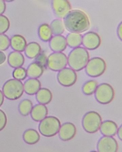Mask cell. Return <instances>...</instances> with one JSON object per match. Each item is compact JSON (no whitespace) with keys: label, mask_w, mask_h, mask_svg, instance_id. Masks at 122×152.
I'll return each instance as SVG.
<instances>
[{"label":"cell","mask_w":122,"mask_h":152,"mask_svg":"<svg viewBox=\"0 0 122 152\" xmlns=\"http://www.w3.org/2000/svg\"><path fill=\"white\" fill-rule=\"evenodd\" d=\"M64 19L65 28L71 33H81L87 31L90 27L87 15L79 10H71Z\"/></svg>","instance_id":"1"},{"label":"cell","mask_w":122,"mask_h":152,"mask_svg":"<svg viewBox=\"0 0 122 152\" xmlns=\"http://www.w3.org/2000/svg\"><path fill=\"white\" fill-rule=\"evenodd\" d=\"M90 59L89 52L82 47L74 48L69 53L68 64L71 69L79 72L86 66Z\"/></svg>","instance_id":"2"},{"label":"cell","mask_w":122,"mask_h":152,"mask_svg":"<svg viewBox=\"0 0 122 152\" xmlns=\"http://www.w3.org/2000/svg\"><path fill=\"white\" fill-rule=\"evenodd\" d=\"M24 92L23 83L16 79H11L7 81L2 88L4 96L10 100L18 99L22 96Z\"/></svg>","instance_id":"3"},{"label":"cell","mask_w":122,"mask_h":152,"mask_svg":"<svg viewBox=\"0 0 122 152\" xmlns=\"http://www.w3.org/2000/svg\"><path fill=\"white\" fill-rule=\"evenodd\" d=\"M61 123L57 117L53 116L46 117L41 121L39 129L42 135L46 137L55 136L59 131Z\"/></svg>","instance_id":"4"},{"label":"cell","mask_w":122,"mask_h":152,"mask_svg":"<svg viewBox=\"0 0 122 152\" xmlns=\"http://www.w3.org/2000/svg\"><path fill=\"white\" fill-rule=\"evenodd\" d=\"M102 119L99 114L94 111L86 113L82 121L83 127L88 133H94L97 132L100 128Z\"/></svg>","instance_id":"5"},{"label":"cell","mask_w":122,"mask_h":152,"mask_svg":"<svg viewBox=\"0 0 122 152\" xmlns=\"http://www.w3.org/2000/svg\"><path fill=\"white\" fill-rule=\"evenodd\" d=\"M115 91L108 83H102L99 85L95 92V97L98 103L102 104H109L113 100Z\"/></svg>","instance_id":"6"},{"label":"cell","mask_w":122,"mask_h":152,"mask_svg":"<svg viewBox=\"0 0 122 152\" xmlns=\"http://www.w3.org/2000/svg\"><path fill=\"white\" fill-rule=\"evenodd\" d=\"M106 69V62L100 57H94L90 59L85 66L86 74L91 77L101 76L104 73Z\"/></svg>","instance_id":"7"},{"label":"cell","mask_w":122,"mask_h":152,"mask_svg":"<svg viewBox=\"0 0 122 152\" xmlns=\"http://www.w3.org/2000/svg\"><path fill=\"white\" fill-rule=\"evenodd\" d=\"M68 64V57L62 52H54L49 56L47 66L50 70L59 72L65 68Z\"/></svg>","instance_id":"8"},{"label":"cell","mask_w":122,"mask_h":152,"mask_svg":"<svg viewBox=\"0 0 122 152\" xmlns=\"http://www.w3.org/2000/svg\"><path fill=\"white\" fill-rule=\"evenodd\" d=\"M57 77L60 84L64 87L73 86L77 80V75L75 71L68 67L59 71Z\"/></svg>","instance_id":"9"},{"label":"cell","mask_w":122,"mask_h":152,"mask_svg":"<svg viewBox=\"0 0 122 152\" xmlns=\"http://www.w3.org/2000/svg\"><path fill=\"white\" fill-rule=\"evenodd\" d=\"M52 8L55 15L60 19L65 18L72 9L70 2L67 0H53Z\"/></svg>","instance_id":"10"},{"label":"cell","mask_w":122,"mask_h":152,"mask_svg":"<svg viewBox=\"0 0 122 152\" xmlns=\"http://www.w3.org/2000/svg\"><path fill=\"white\" fill-rule=\"evenodd\" d=\"M97 149L98 152H117L118 144L114 138L105 136L98 142Z\"/></svg>","instance_id":"11"},{"label":"cell","mask_w":122,"mask_h":152,"mask_svg":"<svg viewBox=\"0 0 122 152\" xmlns=\"http://www.w3.org/2000/svg\"><path fill=\"white\" fill-rule=\"evenodd\" d=\"M101 43L100 37L94 32H89L83 36L82 44L86 49L94 50L99 47Z\"/></svg>","instance_id":"12"},{"label":"cell","mask_w":122,"mask_h":152,"mask_svg":"<svg viewBox=\"0 0 122 152\" xmlns=\"http://www.w3.org/2000/svg\"><path fill=\"white\" fill-rule=\"evenodd\" d=\"M75 125L70 122L65 123L61 125L59 131L60 138L63 141H68L73 139L76 134Z\"/></svg>","instance_id":"13"},{"label":"cell","mask_w":122,"mask_h":152,"mask_svg":"<svg viewBox=\"0 0 122 152\" xmlns=\"http://www.w3.org/2000/svg\"><path fill=\"white\" fill-rule=\"evenodd\" d=\"M66 38L61 35H55L49 41V46L52 51L55 52H61L66 48Z\"/></svg>","instance_id":"14"},{"label":"cell","mask_w":122,"mask_h":152,"mask_svg":"<svg viewBox=\"0 0 122 152\" xmlns=\"http://www.w3.org/2000/svg\"><path fill=\"white\" fill-rule=\"evenodd\" d=\"M118 127L116 124L112 121H106L101 123L100 130L102 135L105 137H112L117 132Z\"/></svg>","instance_id":"15"},{"label":"cell","mask_w":122,"mask_h":152,"mask_svg":"<svg viewBox=\"0 0 122 152\" xmlns=\"http://www.w3.org/2000/svg\"><path fill=\"white\" fill-rule=\"evenodd\" d=\"M48 114V108L46 106L38 104L35 106L31 113L32 119L35 121H40L47 117Z\"/></svg>","instance_id":"16"},{"label":"cell","mask_w":122,"mask_h":152,"mask_svg":"<svg viewBox=\"0 0 122 152\" xmlns=\"http://www.w3.org/2000/svg\"><path fill=\"white\" fill-rule=\"evenodd\" d=\"M41 87L40 82L37 79H30L27 80L24 85V91L29 95L36 94Z\"/></svg>","instance_id":"17"},{"label":"cell","mask_w":122,"mask_h":152,"mask_svg":"<svg viewBox=\"0 0 122 152\" xmlns=\"http://www.w3.org/2000/svg\"><path fill=\"white\" fill-rule=\"evenodd\" d=\"M10 45L15 51L23 52L24 51L27 43L24 37L21 35H14L10 40Z\"/></svg>","instance_id":"18"},{"label":"cell","mask_w":122,"mask_h":152,"mask_svg":"<svg viewBox=\"0 0 122 152\" xmlns=\"http://www.w3.org/2000/svg\"><path fill=\"white\" fill-rule=\"evenodd\" d=\"M24 55L17 51H13L10 53L8 57V63L13 68L21 67L24 65Z\"/></svg>","instance_id":"19"},{"label":"cell","mask_w":122,"mask_h":152,"mask_svg":"<svg viewBox=\"0 0 122 152\" xmlns=\"http://www.w3.org/2000/svg\"><path fill=\"white\" fill-rule=\"evenodd\" d=\"M43 71L44 68L42 66L36 62H34L28 66L26 73L27 76L31 79H37L42 75Z\"/></svg>","instance_id":"20"},{"label":"cell","mask_w":122,"mask_h":152,"mask_svg":"<svg viewBox=\"0 0 122 152\" xmlns=\"http://www.w3.org/2000/svg\"><path fill=\"white\" fill-rule=\"evenodd\" d=\"M37 101L41 104H48L52 100V95L51 91L46 88H40L36 94Z\"/></svg>","instance_id":"21"},{"label":"cell","mask_w":122,"mask_h":152,"mask_svg":"<svg viewBox=\"0 0 122 152\" xmlns=\"http://www.w3.org/2000/svg\"><path fill=\"white\" fill-rule=\"evenodd\" d=\"M24 141L29 145H34L39 142L40 135L39 132L34 129H28L23 134Z\"/></svg>","instance_id":"22"},{"label":"cell","mask_w":122,"mask_h":152,"mask_svg":"<svg viewBox=\"0 0 122 152\" xmlns=\"http://www.w3.org/2000/svg\"><path fill=\"white\" fill-rule=\"evenodd\" d=\"M41 52V48L40 44L36 42H30L26 45L25 53L29 58H36Z\"/></svg>","instance_id":"23"},{"label":"cell","mask_w":122,"mask_h":152,"mask_svg":"<svg viewBox=\"0 0 122 152\" xmlns=\"http://www.w3.org/2000/svg\"><path fill=\"white\" fill-rule=\"evenodd\" d=\"M82 36L76 33H70L66 38L67 44L71 48H78L82 44Z\"/></svg>","instance_id":"24"},{"label":"cell","mask_w":122,"mask_h":152,"mask_svg":"<svg viewBox=\"0 0 122 152\" xmlns=\"http://www.w3.org/2000/svg\"><path fill=\"white\" fill-rule=\"evenodd\" d=\"M38 34L40 39L43 41L48 42L52 38V34L50 26L48 24H43L40 26L38 30Z\"/></svg>","instance_id":"25"},{"label":"cell","mask_w":122,"mask_h":152,"mask_svg":"<svg viewBox=\"0 0 122 152\" xmlns=\"http://www.w3.org/2000/svg\"><path fill=\"white\" fill-rule=\"evenodd\" d=\"M33 107V103L32 101L29 99H24L19 104L18 110L21 115L26 116L31 113Z\"/></svg>","instance_id":"26"},{"label":"cell","mask_w":122,"mask_h":152,"mask_svg":"<svg viewBox=\"0 0 122 152\" xmlns=\"http://www.w3.org/2000/svg\"><path fill=\"white\" fill-rule=\"evenodd\" d=\"M52 34L55 35H61L65 31L64 23L60 19H56L53 20L50 26Z\"/></svg>","instance_id":"27"},{"label":"cell","mask_w":122,"mask_h":152,"mask_svg":"<svg viewBox=\"0 0 122 152\" xmlns=\"http://www.w3.org/2000/svg\"><path fill=\"white\" fill-rule=\"evenodd\" d=\"M98 86V83L96 81L89 80L84 83L82 90L84 94L89 96L95 93Z\"/></svg>","instance_id":"28"},{"label":"cell","mask_w":122,"mask_h":152,"mask_svg":"<svg viewBox=\"0 0 122 152\" xmlns=\"http://www.w3.org/2000/svg\"><path fill=\"white\" fill-rule=\"evenodd\" d=\"M10 26V23L7 17L0 15V34H3L7 31Z\"/></svg>","instance_id":"29"},{"label":"cell","mask_w":122,"mask_h":152,"mask_svg":"<svg viewBox=\"0 0 122 152\" xmlns=\"http://www.w3.org/2000/svg\"><path fill=\"white\" fill-rule=\"evenodd\" d=\"M13 76L16 80H24L27 76L26 70L22 67L15 68L13 72Z\"/></svg>","instance_id":"30"},{"label":"cell","mask_w":122,"mask_h":152,"mask_svg":"<svg viewBox=\"0 0 122 152\" xmlns=\"http://www.w3.org/2000/svg\"><path fill=\"white\" fill-rule=\"evenodd\" d=\"M10 46V39L6 34H0V51H5Z\"/></svg>","instance_id":"31"},{"label":"cell","mask_w":122,"mask_h":152,"mask_svg":"<svg viewBox=\"0 0 122 152\" xmlns=\"http://www.w3.org/2000/svg\"><path fill=\"white\" fill-rule=\"evenodd\" d=\"M47 60L48 57L44 52H41L40 55L36 58L35 62L43 67V68H46L47 67Z\"/></svg>","instance_id":"32"},{"label":"cell","mask_w":122,"mask_h":152,"mask_svg":"<svg viewBox=\"0 0 122 152\" xmlns=\"http://www.w3.org/2000/svg\"><path fill=\"white\" fill-rule=\"evenodd\" d=\"M7 122V115L2 110L0 109V131L6 127Z\"/></svg>","instance_id":"33"},{"label":"cell","mask_w":122,"mask_h":152,"mask_svg":"<svg viewBox=\"0 0 122 152\" xmlns=\"http://www.w3.org/2000/svg\"><path fill=\"white\" fill-rule=\"evenodd\" d=\"M6 9L5 1L3 0H0V15L4 14Z\"/></svg>","instance_id":"34"},{"label":"cell","mask_w":122,"mask_h":152,"mask_svg":"<svg viewBox=\"0 0 122 152\" xmlns=\"http://www.w3.org/2000/svg\"><path fill=\"white\" fill-rule=\"evenodd\" d=\"M117 35L118 38L120 40L122 39V23H120V24L118 25V26L117 30Z\"/></svg>","instance_id":"35"},{"label":"cell","mask_w":122,"mask_h":152,"mask_svg":"<svg viewBox=\"0 0 122 152\" xmlns=\"http://www.w3.org/2000/svg\"><path fill=\"white\" fill-rule=\"evenodd\" d=\"M6 56L2 51H0V65L2 64L6 61Z\"/></svg>","instance_id":"36"},{"label":"cell","mask_w":122,"mask_h":152,"mask_svg":"<svg viewBox=\"0 0 122 152\" xmlns=\"http://www.w3.org/2000/svg\"><path fill=\"white\" fill-rule=\"evenodd\" d=\"M4 100V96L3 92L0 90V107L3 104Z\"/></svg>","instance_id":"37"},{"label":"cell","mask_w":122,"mask_h":152,"mask_svg":"<svg viewBox=\"0 0 122 152\" xmlns=\"http://www.w3.org/2000/svg\"><path fill=\"white\" fill-rule=\"evenodd\" d=\"M118 136L120 140H122V126H121L120 128L118 129L117 132Z\"/></svg>","instance_id":"38"},{"label":"cell","mask_w":122,"mask_h":152,"mask_svg":"<svg viewBox=\"0 0 122 152\" xmlns=\"http://www.w3.org/2000/svg\"><path fill=\"white\" fill-rule=\"evenodd\" d=\"M97 152V151H91V152Z\"/></svg>","instance_id":"39"}]
</instances>
